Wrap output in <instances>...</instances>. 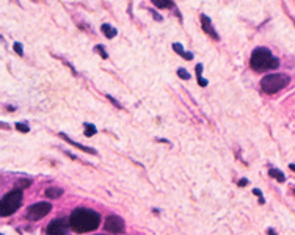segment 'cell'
<instances>
[{"instance_id":"cell-19","label":"cell","mask_w":295,"mask_h":235,"mask_svg":"<svg viewBox=\"0 0 295 235\" xmlns=\"http://www.w3.org/2000/svg\"><path fill=\"white\" fill-rule=\"evenodd\" d=\"M13 47H14V52L19 55V57H22V55H24V50H22V46H20L19 42H14V46H13Z\"/></svg>"},{"instance_id":"cell-20","label":"cell","mask_w":295,"mask_h":235,"mask_svg":"<svg viewBox=\"0 0 295 235\" xmlns=\"http://www.w3.org/2000/svg\"><path fill=\"white\" fill-rule=\"evenodd\" d=\"M253 193H254L256 196H259V204H264V203H266L264 198H262V193H260V190L254 188V190H253Z\"/></svg>"},{"instance_id":"cell-7","label":"cell","mask_w":295,"mask_h":235,"mask_svg":"<svg viewBox=\"0 0 295 235\" xmlns=\"http://www.w3.org/2000/svg\"><path fill=\"white\" fill-rule=\"evenodd\" d=\"M71 225H68L64 220H54L50 225L48 226V234L50 235H56V234H66L68 228Z\"/></svg>"},{"instance_id":"cell-14","label":"cell","mask_w":295,"mask_h":235,"mask_svg":"<svg viewBox=\"0 0 295 235\" xmlns=\"http://www.w3.org/2000/svg\"><path fill=\"white\" fill-rule=\"evenodd\" d=\"M84 127H85V135H86V137H93L94 133L98 132V130H96V127H94L93 124H86V122H85Z\"/></svg>"},{"instance_id":"cell-10","label":"cell","mask_w":295,"mask_h":235,"mask_svg":"<svg viewBox=\"0 0 295 235\" xmlns=\"http://www.w3.org/2000/svg\"><path fill=\"white\" fill-rule=\"evenodd\" d=\"M100 30H102V33H104V35H106L108 39H112V38L116 36V28H113V27L108 25V24H102Z\"/></svg>"},{"instance_id":"cell-18","label":"cell","mask_w":295,"mask_h":235,"mask_svg":"<svg viewBox=\"0 0 295 235\" xmlns=\"http://www.w3.org/2000/svg\"><path fill=\"white\" fill-rule=\"evenodd\" d=\"M178 75H179L180 78H182V80H188V78H190V74H188L186 69H182V68L178 69Z\"/></svg>"},{"instance_id":"cell-26","label":"cell","mask_w":295,"mask_h":235,"mask_svg":"<svg viewBox=\"0 0 295 235\" xmlns=\"http://www.w3.org/2000/svg\"><path fill=\"white\" fill-rule=\"evenodd\" d=\"M294 193H295V188H294Z\"/></svg>"},{"instance_id":"cell-8","label":"cell","mask_w":295,"mask_h":235,"mask_svg":"<svg viewBox=\"0 0 295 235\" xmlns=\"http://www.w3.org/2000/svg\"><path fill=\"white\" fill-rule=\"evenodd\" d=\"M200 19H201V25H202V30L206 31L210 38H214L215 41H218L220 38H218V35H217V31H215V28L212 27V22H210V19H209L206 14H201V16H200Z\"/></svg>"},{"instance_id":"cell-15","label":"cell","mask_w":295,"mask_h":235,"mask_svg":"<svg viewBox=\"0 0 295 235\" xmlns=\"http://www.w3.org/2000/svg\"><path fill=\"white\" fill-rule=\"evenodd\" d=\"M173 50L176 52V53H179V55H186V50H184V47H182V44H179V42H176V44H173Z\"/></svg>"},{"instance_id":"cell-17","label":"cell","mask_w":295,"mask_h":235,"mask_svg":"<svg viewBox=\"0 0 295 235\" xmlns=\"http://www.w3.org/2000/svg\"><path fill=\"white\" fill-rule=\"evenodd\" d=\"M16 129H18L19 132H22V133H28V132H30V127H28L27 124H22V122H18V124H16Z\"/></svg>"},{"instance_id":"cell-12","label":"cell","mask_w":295,"mask_h":235,"mask_svg":"<svg viewBox=\"0 0 295 235\" xmlns=\"http://www.w3.org/2000/svg\"><path fill=\"white\" fill-rule=\"evenodd\" d=\"M152 3L157 8H173V2H172V0H152Z\"/></svg>"},{"instance_id":"cell-1","label":"cell","mask_w":295,"mask_h":235,"mask_svg":"<svg viewBox=\"0 0 295 235\" xmlns=\"http://www.w3.org/2000/svg\"><path fill=\"white\" fill-rule=\"evenodd\" d=\"M99 223H100V215L98 212L85 207L76 209L70 218L71 228L77 232H93L99 228Z\"/></svg>"},{"instance_id":"cell-4","label":"cell","mask_w":295,"mask_h":235,"mask_svg":"<svg viewBox=\"0 0 295 235\" xmlns=\"http://www.w3.org/2000/svg\"><path fill=\"white\" fill-rule=\"evenodd\" d=\"M20 204H22V192L20 190H11L0 201V215L2 217L13 215L14 212H18Z\"/></svg>"},{"instance_id":"cell-3","label":"cell","mask_w":295,"mask_h":235,"mask_svg":"<svg viewBox=\"0 0 295 235\" xmlns=\"http://www.w3.org/2000/svg\"><path fill=\"white\" fill-rule=\"evenodd\" d=\"M290 82L289 75L286 74H268L260 80V89L267 94H275L286 88Z\"/></svg>"},{"instance_id":"cell-25","label":"cell","mask_w":295,"mask_h":235,"mask_svg":"<svg viewBox=\"0 0 295 235\" xmlns=\"http://www.w3.org/2000/svg\"><path fill=\"white\" fill-rule=\"evenodd\" d=\"M289 168H290V170H294V171H295V165H290Z\"/></svg>"},{"instance_id":"cell-13","label":"cell","mask_w":295,"mask_h":235,"mask_svg":"<svg viewBox=\"0 0 295 235\" xmlns=\"http://www.w3.org/2000/svg\"><path fill=\"white\" fill-rule=\"evenodd\" d=\"M268 174H270V177H275L278 182H284V181H286V176L282 174L280 170H270Z\"/></svg>"},{"instance_id":"cell-21","label":"cell","mask_w":295,"mask_h":235,"mask_svg":"<svg viewBox=\"0 0 295 235\" xmlns=\"http://www.w3.org/2000/svg\"><path fill=\"white\" fill-rule=\"evenodd\" d=\"M198 83L204 88V86H208V83H209V82H208L206 78H204L202 75H198Z\"/></svg>"},{"instance_id":"cell-24","label":"cell","mask_w":295,"mask_h":235,"mask_svg":"<svg viewBox=\"0 0 295 235\" xmlns=\"http://www.w3.org/2000/svg\"><path fill=\"white\" fill-rule=\"evenodd\" d=\"M151 13H152V16L156 17V20H162V17H160V16H158V14L156 13V11H152V9H151Z\"/></svg>"},{"instance_id":"cell-16","label":"cell","mask_w":295,"mask_h":235,"mask_svg":"<svg viewBox=\"0 0 295 235\" xmlns=\"http://www.w3.org/2000/svg\"><path fill=\"white\" fill-rule=\"evenodd\" d=\"M94 50H96L98 53H100V57L104 58V60H107V58H108V55H107V52H106L104 46H100V44H99V46H96V47H94Z\"/></svg>"},{"instance_id":"cell-11","label":"cell","mask_w":295,"mask_h":235,"mask_svg":"<svg viewBox=\"0 0 295 235\" xmlns=\"http://www.w3.org/2000/svg\"><path fill=\"white\" fill-rule=\"evenodd\" d=\"M63 195V190L62 188H55V187H50L46 190V196L48 198H52V199H56V198H60Z\"/></svg>"},{"instance_id":"cell-22","label":"cell","mask_w":295,"mask_h":235,"mask_svg":"<svg viewBox=\"0 0 295 235\" xmlns=\"http://www.w3.org/2000/svg\"><path fill=\"white\" fill-rule=\"evenodd\" d=\"M107 97H108V99L112 100V104H115V105H116V108H121V105H120V104H118V102H116V100H115V99H113L112 96H107Z\"/></svg>"},{"instance_id":"cell-23","label":"cell","mask_w":295,"mask_h":235,"mask_svg":"<svg viewBox=\"0 0 295 235\" xmlns=\"http://www.w3.org/2000/svg\"><path fill=\"white\" fill-rule=\"evenodd\" d=\"M246 184H248L246 179H240V181H239V185H240V187H245Z\"/></svg>"},{"instance_id":"cell-9","label":"cell","mask_w":295,"mask_h":235,"mask_svg":"<svg viewBox=\"0 0 295 235\" xmlns=\"http://www.w3.org/2000/svg\"><path fill=\"white\" fill-rule=\"evenodd\" d=\"M60 137H62L63 140H66V141H68V143H70V144H72V146H74V148H77V149H80V151H84V152H88V154H93V155H96V154H98V152H96L94 149H92V148H88V146H84V144H80V143H76L74 140H71V138H70V137H68V135H66V133H63V132L60 133Z\"/></svg>"},{"instance_id":"cell-6","label":"cell","mask_w":295,"mask_h":235,"mask_svg":"<svg viewBox=\"0 0 295 235\" xmlns=\"http://www.w3.org/2000/svg\"><path fill=\"white\" fill-rule=\"evenodd\" d=\"M104 228H106L107 232H112V234H121V232H124V221H122V218H120V217H116V215H110V217H107V220H106Z\"/></svg>"},{"instance_id":"cell-2","label":"cell","mask_w":295,"mask_h":235,"mask_svg":"<svg viewBox=\"0 0 295 235\" xmlns=\"http://www.w3.org/2000/svg\"><path fill=\"white\" fill-rule=\"evenodd\" d=\"M250 66L254 71H267V69H278L280 61L276 57L272 55L268 49L258 47L253 50L252 58H250Z\"/></svg>"},{"instance_id":"cell-5","label":"cell","mask_w":295,"mask_h":235,"mask_svg":"<svg viewBox=\"0 0 295 235\" xmlns=\"http://www.w3.org/2000/svg\"><path fill=\"white\" fill-rule=\"evenodd\" d=\"M50 210H52V206L49 203H36V204H33L27 209L26 217L30 221H38L46 215H49Z\"/></svg>"}]
</instances>
